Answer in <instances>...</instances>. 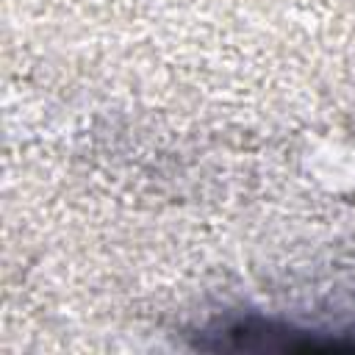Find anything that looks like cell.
I'll return each mask as SVG.
<instances>
[{
    "instance_id": "obj_1",
    "label": "cell",
    "mask_w": 355,
    "mask_h": 355,
    "mask_svg": "<svg viewBox=\"0 0 355 355\" xmlns=\"http://www.w3.org/2000/svg\"><path fill=\"white\" fill-rule=\"evenodd\" d=\"M205 349H247V352H355V333H322L300 330L294 324L263 322V319H236L205 333Z\"/></svg>"
}]
</instances>
